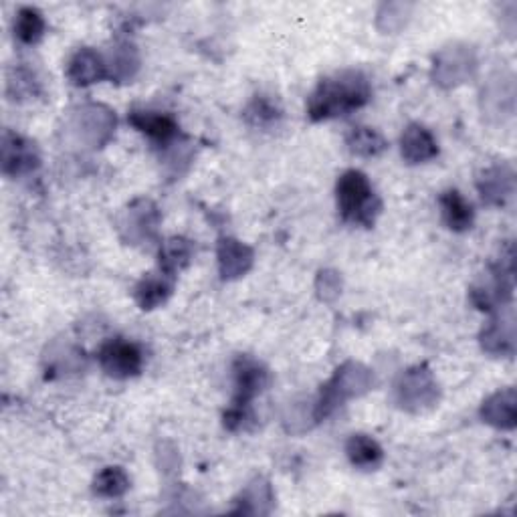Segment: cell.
Wrapping results in <instances>:
<instances>
[{"mask_svg": "<svg viewBox=\"0 0 517 517\" xmlns=\"http://www.w3.org/2000/svg\"><path fill=\"white\" fill-rule=\"evenodd\" d=\"M372 97V87L362 71L346 69L318 83L307 97V116L312 122H326L348 116L364 108Z\"/></svg>", "mask_w": 517, "mask_h": 517, "instance_id": "obj_1", "label": "cell"}, {"mask_svg": "<svg viewBox=\"0 0 517 517\" xmlns=\"http://www.w3.org/2000/svg\"><path fill=\"white\" fill-rule=\"evenodd\" d=\"M338 211L350 225L370 229L382 213V202L374 192L368 176L360 170H348L336 186Z\"/></svg>", "mask_w": 517, "mask_h": 517, "instance_id": "obj_2", "label": "cell"}, {"mask_svg": "<svg viewBox=\"0 0 517 517\" xmlns=\"http://www.w3.org/2000/svg\"><path fill=\"white\" fill-rule=\"evenodd\" d=\"M374 386L372 372L360 362H346L336 374L322 386L314 404V421H326L332 412L346 400L366 394Z\"/></svg>", "mask_w": 517, "mask_h": 517, "instance_id": "obj_3", "label": "cell"}, {"mask_svg": "<svg viewBox=\"0 0 517 517\" xmlns=\"http://www.w3.org/2000/svg\"><path fill=\"white\" fill-rule=\"evenodd\" d=\"M67 130L83 148H101L116 132V114L101 103H87L71 112Z\"/></svg>", "mask_w": 517, "mask_h": 517, "instance_id": "obj_4", "label": "cell"}, {"mask_svg": "<svg viewBox=\"0 0 517 517\" xmlns=\"http://www.w3.org/2000/svg\"><path fill=\"white\" fill-rule=\"evenodd\" d=\"M396 402L408 412H423L439 400V384L427 366L406 370L394 386Z\"/></svg>", "mask_w": 517, "mask_h": 517, "instance_id": "obj_5", "label": "cell"}, {"mask_svg": "<svg viewBox=\"0 0 517 517\" xmlns=\"http://www.w3.org/2000/svg\"><path fill=\"white\" fill-rule=\"evenodd\" d=\"M160 211L148 198L130 202L118 217V231L130 245H148L158 239Z\"/></svg>", "mask_w": 517, "mask_h": 517, "instance_id": "obj_6", "label": "cell"}, {"mask_svg": "<svg viewBox=\"0 0 517 517\" xmlns=\"http://www.w3.org/2000/svg\"><path fill=\"white\" fill-rule=\"evenodd\" d=\"M97 358L101 370L116 380L134 378L144 368V354L140 346L124 338H114L103 344Z\"/></svg>", "mask_w": 517, "mask_h": 517, "instance_id": "obj_7", "label": "cell"}, {"mask_svg": "<svg viewBox=\"0 0 517 517\" xmlns=\"http://www.w3.org/2000/svg\"><path fill=\"white\" fill-rule=\"evenodd\" d=\"M235 394L231 406L251 408V402L269 386V370L257 358L241 354L233 362Z\"/></svg>", "mask_w": 517, "mask_h": 517, "instance_id": "obj_8", "label": "cell"}, {"mask_svg": "<svg viewBox=\"0 0 517 517\" xmlns=\"http://www.w3.org/2000/svg\"><path fill=\"white\" fill-rule=\"evenodd\" d=\"M477 69V59L471 47L465 45H451L445 47L435 57L433 79L441 87H457L473 77Z\"/></svg>", "mask_w": 517, "mask_h": 517, "instance_id": "obj_9", "label": "cell"}, {"mask_svg": "<svg viewBox=\"0 0 517 517\" xmlns=\"http://www.w3.org/2000/svg\"><path fill=\"white\" fill-rule=\"evenodd\" d=\"M0 152H3V172L7 176H13V178L29 176L41 166V156L37 146L31 140L11 130H5Z\"/></svg>", "mask_w": 517, "mask_h": 517, "instance_id": "obj_10", "label": "cell"}, {"mask_svg": "<svg viewBox=\"0 0 517 517\" xmlns=\"http://www.w3.org/2000/svg\"><path fill=\"white\" fill-rule=\"evenodd\" d=\"M128 120H130V124L138 132H142L154 144H158L162 148H168L176 140H180L178 122L172 116H168V114L148 112V110H134V112H130Z\"/></svg>", "mask_w": 517, "mask_h": 517, "instance_id": "obj_11", "label": "cell"}, {"mask_svg": "<svg viewBox=\"0 0 517 517\" xmlns=\"http://www.w3.org/2000/svg\"><path fill=\"white\" fill-rule=\"evenodd\" d=\"M217 259H219L221 277L225 281H233L251 271L255 263V253L249 245L233 237H223L217 247Z\"/></svg>", "mask_w": 517, "mask_h": 517, "instance_id": "obj_12", "label": "cell"}, {"mask_svg": "<svg viewBox=\"0 0 517 517\" xmlns=\"http://www.w3.org/2000/svg\"><path fill=\"white\" fill-rule=\"evenodd\" d=\"M67 79L77 87H87L108 79V65L95 49L83 47L67 63Z\"/></svg>", "mask_w": 517, "mask_h": 517, "instance_id": "obj_13", "label": "cell"}, {"mask_svg": "<svg viewBox=\"0 0 517 517\" xmlns=\"http://www.w3.org/2000/svg\"><path fill=\"white\" fill-rule=\"evenodd\" d=\"M477 188L485 204L503 206L515 190V174L509 166H491L477 178Z\"/></svg>", "mask_w": 517, "mask_h": 517, "instance_id": "obj_14", "label": "cell"}, {"mask_svg": "<svg viewBox=\"0 0 517 517\" xmlns=\"http://www.w3.org/2000/svg\"><path fill=\"white\" fill-rule=\"evenodd\" d=\"M481 348L491 356H511L515 352L513 312L499 314L485 324L481 332Z\"/></svg>", "mask_w": 517, "mask_h": 517, "instance_id": "obj_15", "label": "cell"}, {"mask_svg": "<svg viewBox=\"0 0 517 517\" xmlns=\"http://www.w3.org/2000/svg\"><path fill=\"white\" fill-rule=\"evenodd\" d=\"M400 152L408 164H423L439 156V144L431 130L421 124H410L402 132Z\"/></svg>", "mask_w": 517, "mask_h": 517, "instance_id": "obj_16", "label": "cell"}, {"mask_svg": "<svg viewBox=\"0 0 517 517\" xmlns=\"http://www.w3.org/2000/svg\"><path fill=\"white\" fill-rule=\"evenodd\" d=\"M108 65V79L116 83H128L136 77L140 69V53L136 45L128 39H120L106 57Z\"/></svg>", "mask_w": 517, "mask_h": 517, "instance_id": "obj_17", "label": "cell"}, {"mask_svg": "<svg viewBox=\"0 0 517 517\" xmlns=\"http://www.w3.org/2000/svg\"><path fill=\"white\" fill-rule=\"evenodd\" d=\"M172 291H174V279L158 271V273H148L138 281V285L134 287V297L144 312H150V309L164 305L170 299Z\"/></svg>", "mask_w": 517, "mask_h": 517, "instance_id": "obj_18", "label": "cell"}, {"mask_svg": "<svg viewBox=\"0 0 517 517\" xmlns=\"http://www.w3.org/2000/svg\"><path fill=\"white\" fill-rule=\"evenodd\" d=\"M481 419L495 429H503V431L515 429V419H517L515 390L507 388L487 398L481 406Z\"/></svg>", "mask_w": 517, "mask_h": 517, "instance_id": "obj_19", "label": "cell"}, {"mask_svg": "<svg viewBox=\"0 0 517 517\" xmlns=\"http://www.w3.org/2000/svg\"><path fill=\"white\" fill-rule=\"evenodd\" d=\"M439 204H441L443 221L453 233H465L473 227V221H475L473 206L459 190L443 192L439 198Z\"/></svg>", "mask_w": 517, "mask_h": 517, "instance_id": "obj_20", "label": "cell"}, {"mask_svg": "<svg viewBox=\"0 0 517 517\" xmlns=\"http://www.w3.org/2000/svg\"><path fill=\"white\" fill-rule=\"evenodd\" d=\"M273 491L269 481L263 477H255L235 499V513H251V515H267L273 509Z\"/></svg>", "mask_w": 517, "mask_h": 517, "instance_id": "obj_21", "label": "cell"}, {"mask_svg": "<svg viewBox=\"0 0 517 517\" xmlns=\"http://www.w3.org/2000/svg\"><path fill=\"white\" fill-rule=\"evenodd\" d=\"M194 257V245L192 241L184 237H170L164 243H160V253H158V265L160 271L166 273L168 277H176L184 267L190 265Z\"/></svg>", "mask_w": 517, "mask_h": 517, "instance_id": "obj_22", "label": "cell"}, {"mask_svg": "<svg viewBox=\"0 0 517 517\" xmlns=\"http://www.w3.org/2000/svg\"><path fill=\"white\" fill-rule=\"evenodd\" d=\"M346 455L362 471H376L384 461L382 447L368 435H352L346 443Z\"/></svg>", "mask_w": 517, "mask_h": 517, "instance_id": "obj_23", "label": "cell"}, {"mask_svg": "<svg viewBox=\"0 0 517 517\" xmlns=\"http://www.w3.org/2000/svg\"><path fill=\"white\" fill-rule=\"evenodd\" d=\"M346 146L354 156L360 158H376L380 156L386 148L388 142L384 140V136L380 132H376L374 128H366V126H356L348 132L346 136Z\"/></svg>", "mask_w": 517, "mask_h": 517, "instance_id": "obj_24", "label": "cell"}, {"mask_svg": "<svg viewBox=\"0 0 517 517\" xmlns=\"http://www.w3.org/2000/svg\"><path fill=\"white\" fill-rule=\"evenodd\" d=\"M283 116L279 101L271 95H255L245 110V118L255 128H271Z\"/></svg>", "mask_w": 517, "mask_h": 517, "instance_id": "obj_25", "label": "cell"}, {"mask_svg": "<svg viewBox=\"0 0 517 517\" xmlns=\"http://www.w3.org/2000/svg\"><path fill=\"white\" fill-rule=\"evenodd\" d=\"M45 29H47V23L41 15L39 9H33V7H23L19 13H17V19H15V37L19 39V43L23 45H37L43 35H45Z\"/></svg>", "mask_w": 517, "mask_h": 517, "instance_id": "obj_26", "label": "cell"}, {"mask_svg": "<svg viewBox=\"0 0 517 517\" xmlns=\"http://www.w3.org/2000/svg\"><path fill=\"white\" fill-rule=\"evenodd\" d=\"M128 489H130V477L122 467L101 469L93 479V491L99 497L116 499V497H122Z\"/></svg>", "mask_w": 517, "mask_h": 517, "instance_id": "obj_27", "label": "cell"}, {"mask_svg": "<svg viewBox=\"0 0 517 517\" xmlns=\"http://www.w3.org/2000/svg\"><path fill=\"white\" fill-rule=\"evenodd\" d=\"M37 89H39V81L35 79V75H33L29 69L19 67V69H15V73L9 77V93L15 95L13 99H17V95H19V97H23V95L31 97V95L37 93Z\"/></svg>", "mask_w": 517, "mask_h": 517, "instance_id": "obj_28", "label": "cell"}, {"mask_svg": "<svg viewBox=\"0 0 517 517\" xmlns=\"http://www.w3.org/2000/svg\"><path fill=\"white\" fill-rule=\"evenodd\" d=\"M316 289H318V295L322 301H334L340 293H342V277L338 271H332V269H324L318 273V279H316Z\"/></svg>", "mask_w": 517, "mask_h": 517, "instance_id": "obj_29", "label": "cell"}]
</instances>
